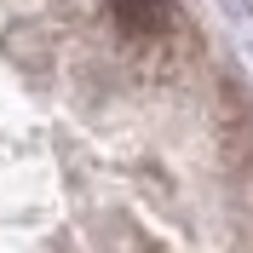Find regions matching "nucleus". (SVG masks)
Masks as SVG:
<instances>
[{"label": "nucleus", "instance_id": "nucleus-1", "mask_svg": "<svg viewBox=\"0 0 253 253\" xmlns=\"http://www.w3.org/2000/svg\"><path fill=\"white\" fill-rule=\"evenodd\" d=\"M110 12L126 35H161L173 23V0H110Z\"/></svg>", "mask_w": 253, "mask_h": 253}, {"label": "nucleus", "instance_id": "nucleus-2", "mask_svg": "<svg viewBox=\"0 0 253 253\" xmlns=\"http://www.w3.org/2000/svg\"><path fill=\"white\" fill-rule=\"evenodd\" d=\"M230 6H236V12H248V6H253V0H230Z\"/></svg>", "mask_w": 253, "mask_h": 253}]
</instances>
